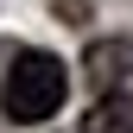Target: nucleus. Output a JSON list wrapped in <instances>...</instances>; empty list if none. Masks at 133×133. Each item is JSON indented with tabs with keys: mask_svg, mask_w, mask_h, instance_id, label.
Returning a JSON list of instances; mask_svg holds the SVG:
<instances>
[{
	"mask_svg": "<svg viewBox=\"0 0 133 133\" xmlns=\"http://www.w3.org/2000/svg\"><path fill=\"white\" fill-rule=\"evenodd\" d=\"M63 95H70V70L51 51H19L13 70H6V82H0V114L32 127V121H51L63 108Z\"/></svg>",
	"mask_w": 133,
	"mask_h": 133,
	"instance_id": "nucleus-1",
	"label": "nucleus"
},
{
	"mask_svg": "<svg viewBox=\"0 0 133 133\" xmlns=\"http://www.w3.org/2000/svg\"><path fill=\"white\" fill-rule=\"evenodd\" d=\"M133 70V44L127 38H95L89 51H82V76H89V89L95 95H108V89H121V76Z\"/></svg>",
	"mask_w": 133,
	"mask_h": 133,
	"instance_id": "nucleus-2",
	"label": "nucleus"
},
{
	"mask_svg": "<svg viewBox=\"0 0 133 133\" xmlns=\"http://www.w3.org/2000/svg\"><path fill=\"white\" fill-rule=\"evenodd\" d=\"M82 133H133V95H127V89L95 95L89 114H82Z\"/></svg>",
	"mask_w": 133,
	"mask_h": 133,
	"instance_id": "nucleus-3",
	"label": "nucleus"
},
{
	"mask_svg": "<svg viewBox=\"0 0 133 133\" xmlns=\"http://www.w3.org/2000/svg\"><path fill=\"white\" fill-rule=\"evenodd\" d=\"M57 13H63V19H70V25H76V19H82V13H89V0H57Z\"/></svg>",
	"mask_w": 133,
	"mask_h": 133,
	"instance_id": "nucleus-4",
	"label": "nucleus"
}]
</instances>
